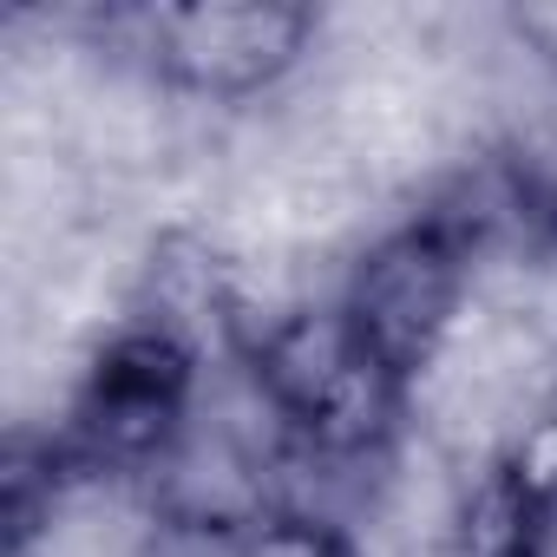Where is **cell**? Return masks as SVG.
<instances>
[{"label": "cell", "mask_w": 557, "mask_h": 557, "mask_svg": "<svg viewBox=\"0 0 557 557\" xmlns=\"http://www.w3.org/2000/svg\"><path fill=\"white\" fill-rule=\"evenodd\" d=\"M243 368L275 420V433L296 440L309 459L348 466L374 459L400 420H407V387L368 355V342L348 329V315L329 309H289L243 335Z\"/></svg>", "instance_id": "6da1fadb"}, {"label": "cell", "mask_w": 557, "mask_h": 557, "mask_svg": "<svg viewBox=\"0 0 557 557\" xmlns=\"http://www.w3.org/2000/svg\"><path fill=\"white\" fill-rule=\"evenodd\" d=\"M230 557H355V537L322 511L269 505L230 537Z\"/></svg>", "instance_id": "ba28073f"}, {"label": "cell", "mask_w": 557, "mask_h": 557, "mask_svg": "<svg viewBox=\"0 0 557 557\" xmlns=\"http://www.w3.org/2000/svg\"><path fill=\"white\" fill-rule=\"evenodd\" d=\"M472 269H479V249L459 236V223L446 210L426 203V210H413L407 223H394L387 236H374L361 249L335 309L368 342V355L413 394L420 374L440 361L453 322H459Z\"/></svg>", "instance_id": "277c9868"}, {"label": "cell", "mask_w": 557, "mask_h": 557, "mask_svg": "<svg viewBox=\"0 0 557 557\" xmlns=\"http://www.w3.org/2000/svg\"><path fill=\"white\" fill-rule=\"evenodd\" d=\"M511 34H518L531 53L557 60V8H511Z\"/></svg>", "instance_id": "9c48e42d"}, {"label": "cell", "mask_w": 557, "mask_h": 557, "mask_svg": "<svg viewBox=\"0 0 557 557\" xmlns=\"http://www.w3.org/2000/svg\"><path fill=\"white\" fill-rule=\"evenodd\" d=\"M557 544V459L544 440L492 453L453 505L446 557H550Z\"/></svg>", "instance_id": "5b68a950"}, {"label": "cell", "mask_w": 557, "mask_h": 557, "mask_svg": "<svg viewBox=\"0 0 557 557\" xmlns=\"http://www.w3.org/2000/svg\"><path fill=\"white\" fill-rule=\"evenodd\" d=\"M119 34L164 92L243 106L283 86L315 53L322 14L302 0H171V8L119 14Z\"/></svg>", "instance_id": "3957f363"}, {"label": "cell", "mask_w": 557, "mask_h": 557, "mask_svg": "<svg viewBox=\"0 0 557 557\" xmlns=\"http://www.w3.org/2000/svg\"><path fill=\"white\" fill-rule=\"evenodd\" d=\"M433 210L459 223V236L485 256H557V171L537 158H479L459 171Z\"/></svg>", "instance_id": "8992f818"}, {"label": "cell", "mask_w": 557, "mask_h": 557, "mask_svg": "<svg viewBox=\"0 0 557 557\" xmlns=\"http://www.w3.org/2000/svg\"><path fill=\"white\" fill-rule=\"evenodd\" d=\"M203 400V355L177 315L125 322L79 374L66 413L53 420L79 479H158Z\"/></svg>", "instance_id": "7a4b0ae2"}, {"label": "cell", "mask_w": 557, "mask_h": 557, "mask_svg": "<svg viewBox=\"0 0 557 557\" xmlns=\"http://www.w3.org/2000/svg\"><path fill=\"white\" fill-rule=\"evenodd\" d=\"M73 485H79V466L66 459L53 426L8 440V459H0V544H8V557H34L40 531L53 524Z\"/></svg>", "instance_id": "52a82bcc"}]
</instances>
